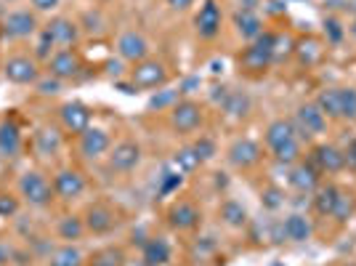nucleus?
Here are the masks:
<instances>
[{
	"mask_svg": "<svg viewBox=\"0 0 356 266\" xmlns=\"http://www.w3.org/2000/svg\"><path fill=\"white\" fill-rule=\"evenodd\" d=\"M274 38H277V32L274 30H264L252 43L245 45V48L237 54L239 72L248 75V77H264V75L274 67V61H271Z\"/></svg>",
	"mask_w": 356,
	"mask_h": 266,
	"instance_id": "nucleus-1",
	"label": "nucleus"
},
{
	"mask_svg": "<svg viewBox=\"0 0 356 266\" xmlns=\"http://www.w3.org/2000/svg\"><path fill=\"white\" fill-rule=\"evenodd\" d=\"M19 197L27 203L30 208H51V203L56 200V192H54V181L45 176L43 171H24L19 176Z\"/></svg>",
	"mask_w": 356,
	"mask_h": 266,
	"instance_id": "nucleus-2",
	"label": "nucleus"
},
{
	"mask_svg": "<svg viewBox=\"0 0 356 266\" xmlns=\"http://www.w3.org/2000/svg\"><path fill=\"white\" fill-rule=\"evenodd\" d=\"M128 80H131L136 88H138V93H141V91L165 88V86H168V80H170V72H168V64H165L163 59L149 56V59L138 61V64L131 67Z\"/></svg>",
	"mask_w": 356,
	"mask_h": 266,
	"instance_id": "nucleus-3",
	"label": "nucleus"
},
{
	"mask_svg": "<svg viewBox=\"0 0 356 266\" xmlns=\"http://www.w3.org/2000/svg\"><path fill=\"white\" fill-rule=\"evenodd\" d=\"M168 123L178 136H189V133H197L205 125V109L194 99H178V104L170 109Z\"/></svg>",
	"mask_w": 356,
	"mask_h": 266,
	"instance_id": "nucleus-4",
	"label": "nucleus"
},
{
	"mask_svg": "<svg viewBox=\"0 0 356 266\" xmlns=\"http://www.w3.org/2000/svg\"><path fill=\"white\" fill-rule=\"evenodd\" d=\"M40 75H43L40 61L32 54H14L3 61V77L14 86H35Z\"/></svg>",
	"mask_w": 356,
	"mask_h": 266,
	"instance_id": "nucleus-5",
	"label": "nucleus"
},
{
	"mask_svg": "<svg viewBox=\"0 0 356 266\" xmlns=\"http://www.w3.org/2000/svg\"><path fill=\"white\" fill-rule=\"evenodd\" d=\"M144 160V149L134 139H122L118 144H112L106 155V168L112 173H134L136 168Z\"/></svg>",
	"mask_w": 356,
	"mask_h": 266,
	"instance_id": "nucleus-6",
	"label": "nucleus"
},
{
	"mask_svg": "<svg viewBox=\"0 0 356 266\" xmlns=\"http://www.w3.org/2000/svg\"><path fill=\"white\" fill-rule=\"evenodd\" d=\"M83 70H86V59H83V54L74 51V48H56L54 56L45 61V72L59 77L61 83L77 80V77L83 75Z\"/></svg>",
	"mask_w": 356,
	"mask_h": 266,
	"instance_id": "nucleus-7",
	"label": "nucleus"
},
{
	"mask_svg": "<svg viewBox=\"0 0 356 266\" xmlns=\"http://www.w3.org/2000/svg\"><path fill=\"white\" fill-rule=\"evenodd\" d=\"M0 30H3V38H8V40H27V38H35L40 32V22H38L35 11L19 8L3 19Z\"/></svg>",
	"mask_w": 356,
	"mask_h": 266,
	"instance_id": "nucleus-8",
	"label": "nucleus"
},
{
	"mask_svg": "<svg viewBox=\"0 0 356 266\" xmlns=\"http://www.w3.org/2000/svg\"><path fill=\"white\" fill-rule=\"evenodd\" d=\"M226 160L232 168H237V171H250L255 165L264 160V147L255 141V139H248V136H242V139H234L229 149H226Z\"/></svg>",
	"mask_w": 356,
	"mask_h": 266,
	"instance_id": "nucleus-9",
	"label": "nucleus"
},
{
	"mask_svg": "<svg viewBox=\"0 0 356 266\" xmlns=\"http://www.w3.org/2000/svg\"><path fill=\"white\" fill-rule=\"evenodd\" d=\"M165 221L173 232H194L202 224V210L192 200H176L165 210Z\"/></svg>",
	"mask_w": 356,
	"mask_h": 266,
	"instance_id": "nucleus-10",
	"label": "nucleus"
},
{
	"mask_svg": "<svg viewBox=\"0 0 356 266\" xmlns=\"http://www.w3.org/2000/svg\"><path fill=\"white\" fill-rule=\"evenodd\" d=\"M306 160H309L322 176H332V173H341V171L348 168V165H346V152H343L341 147H335V144H327V141L314 144Z\"/></svg>",
	"mask_w": 356,
	"mask_h": 266,
	"instance_id": "nucleus-11",
	"label": "nucleus"
},
{
	"mask_svg": "<svg viewBox=\"0 0 356 266\" xmlns=\"http://www.w3.org/2000/svg\"><path fill=\"white\" fill-rule=\"evenodd\" d=\"M293 123H296L298 139L312 141V139H316V136H322V133L327 131V123H330V120L322 115V109H319L316 104L306 102V104H300V107L296 109V118H293Z\"/></svg>",
	"mask_w": 356,
	"mask_h": 266,
	"instance_id": "nucleus-12",
	"label": "nucleus"
},
{
	"mask_svg": "<svg viewBox=\"0 0 356 266\" xmlns=\"http://www.w3.org/2000/svg\"><path fill=\"white\" fill-rule=\"evenodd\" d=\"M59 123H61V131L70 133V136H80V133H86L90 128V123H93V112H90L88 104L77 102H64L59 107Z\"/></svg>",
	"mask_w": 356,
	"mask_h": 266,
	"instance_id": "nucleus-13",
	"label": "nucleus"
},
{
	"mask_svg": "<svg viewBox=\"0 0 356 266\" xmlns=\"http://www.w3.org/2000/svg\"><path fill=\"white\" fill-rule=\"evenodd\" d=\"M223 27V11L218 0H202L200 11L194 14V32L202 40H216Z\"/></svg>",
	"mask_w": 356,
	"mask_h": 266,
	"instance_id": "nucleus-14",
	"label": "nucleus"
},
{
	"mask_svg": "<svg viewBox=\"0 0 356 266\" xmlns=\"http://www.w3.org/2000/svg\"><path fill=\"white\" fill-rule=\"evenodd\" d=\"M118 210L106 203H90L83 213V224H86V232L88 235H109L115 226H118Z\"/></svg>",
	"mask_w": 356,
	"mask_h": 266,
	"instance_id": "nucleus-15",
	"label": "nucleus"
},
{
	"mask_svg": "<svg viewBox=\"0 0 356 266\" xmlns=\"http://www.w3.org/2000/svg\"><path fill=\"white\" fill-rule=\"evenodd\" d=\"M115 51L118 59L128 61V64H138V61L149 59V40L136 30H125L115 40Z\"/></svg>",
	"mask_w": 356,
	"mask_h": 266,
	"instance_id": "nucleus-16",
	"label": "nucleus"
},
{
	"mask_svg": "<svg viewBox=\"0 0 356 266\" xmlns=\"http://www.w3.org/2000/svg\"><path fill=\"white\" fill-rule=\"evenodd\" d=\"M77 147H80V155L86 160H99V157H106L109 149H112V136L104 128H96L90 125L86 133L77 136Z\"/></svg>",
	"mask_w": 356,
	"mask_h": 266,
	"instance_id": "nucleus-17",
	"label": "nucleus"
},
{
	"mask_svg": "<svg viewBox=\"0 0 356 266\" xmlns=\"http://www.w3.org/2000/svg\"><path fill=\"white\" fill-rule=\"evenodd\" d=\"M51 181H54L56 197L64 200V203H72V200H77L80 194L86 192V176L77 168H61V171L54 173Z\"/></svg>",
	"mask_w": 356,
	"mask_h": 266,
	"instance_id": "nucleus-18",
	"label": "nucleus"
},
{
	"mask_svg": "<svg viewBox=\"0 0 356 266\" xmlns=\"http://www.w3.org/2000/svg\"><path fill=\"white\" fill-rule=\"evenodd\" d=\"M56 48H74L80 43V24L70 16H54L48 24H43Z\"/></svg>",
	"mask_w": 356,
	"mask_h": 266,
	"instance_id": "nucleus-19",
	"label": "nucleus"
},
{
	"mask_svg": "<svg viewBox=\"0 0 356 266\" xmlns=\"http://www.w3.org/2000/svg\"><path fill=\"white\" fill-rule=\"evenodd\" d=\"M287 184H290L298 194H312L314 189L322 184V173H319L309 160H300V163L290 165Z\"/></svg>",
	"mask_w": 356,
	"mask_h": 266,
	"instance_id": "nucleus-20",
	"label": "nucleus"
},
{
	"mask_svg": "<svg viewBox=\"0 0 356 266\" xmlns=\"http://www.w3.org/2000/svg\"><path fill=\"white\" fill-rule=\"evenodd\" d=\"M341 187L335 184V181H322L316 189L312 192V208L316 216H322V219H330L332 216V210L338 205V200H341Z\"/></svg>",
	"mask_w": 356,
	"mask_h": 266,
	"instance_id": "nucleus-21",
	"label": "nucleus"
},
{
	"mask_svg": "<svg viewBox=\"0 0 356 266\" xmlns=\"http://www.w3.org/2000/svg\"><path fill=\"white\" fill-rule=\"evenodd\" d=\"M24 149V136L22 128L16 125L14 118H6L0 123V157H19Z\"/></svg>",
	"mask_w": 356,
	"mask_h": 266,
	"instance_id": "nucleus-22",
	"label": "nucleus"
},
{
	"mask_svg": "<svg viewBox=\"0 0 356 266\" xmlns=\"http://www.w3.org/2000/svg\"><path fill=\"white\" fill-rule=\"evenodd\" d=\"M141 258L147 261L149 266H168L173 261V248L168 242V237L154 235L147 237L144 245H141Z\"/></svg>",
	"mask_w": 356,
	"mask_h": 266,
	"instance_id": "nucleus-23",
	"label": "nucleus"
},
{
	"mask_svg": "<svg viewBox=\"0 0 356 266\" xmlns=\"http://www.w3.org/2000/svg\"><path fill=\"white\" fill-rule=\"evenodd\" d=\"M282 235L287 242H309L314 235V224L306 213H290L282 221Z\"/></svg>",
	"mask_w": 356,
	"mask_h": 266,
	"instance_id": "nucleus-24",
	"label": "nucleus"
},
{
	"mask_svg": "<svg viewBox=\"0 0 356 266\" xmlns=\"http://www.w3.org/2000/svg\"><path fill=\"white\" fill-rule=\"evenodd\" d=\"M293 139H298V131H296V123H293V118L271 120V123L266 125V133H264V141H266L268 149L282 147L284 141H293Z\"/></svg>",
	"mask_w": 356,
	"mask_h": 266,
	"instance_id": "nucleus-25",
	"label": "nucleus"
},
{
	"mask_svg": "<svg viewBox=\"0 0 356 266\" xmlns=\"http://www.w3.org/2000/svg\"><path fill=\"white\" fill-rule=\"evenodd\" d=\"M218 219H221L223 226H229V229H245L248 224H250V213H248V208L242 205L239 200L234 197H226L218 208Z\"/></svg>",
	"mask_w": 356,
	"mask_h": 266,
	"instance_id": "nucleus-26",
	"label": "nucleus"
},
{
	"mask_svg": "<svg viewBox=\"0 0 356 266\" xmlns=\"http://www.w3.org/2000/svg\"><path fill=\"white\" fill-rule=\"evenodd\" d=\"M61 141H64V136L56 125H40L32 136V147L38 155H56L61 149Z\"/></svg>",
	"mask_w": 356,
	"mask_h": 266,
	"instance_id": "nucleus-27",
	"label": "nucleus"
},
{
	"mask_svg": "<svg viewBox=\"0 0 356 266\" xmlns=\"http://www.w3.org/2000/svg\"><path fill=\"white\" fill-rule=\"evenodd\" d=\"M234 27H237L239 38L248 40V43H252L261 32L266 30V27H264V19L258 16V11H242V8H237V14H234Z\"/></svg>",
	"mask_w": 356,
	"mask_h": 266,
	"instance_id": "nucleus-28",
	"label": "nucleus"
},
{
	"mask_svg": "<svg viewBox=\"0 0 356 266\" xmlns=\"http://www.w3.org/2000/svg\"><path fill=\"white\" fill-rule=\"evenodd\" d=\"M221 112L232 120H245L252 112L250 93H245V91H229V96L221 104Z\"/></svg>",
	"mask_w": 356,
	"mask_h": 266,
	"instance_id": "nucleus-29",
	"label": "nucleus"
},
{
	"mask_svg": "<svg viewBox=\"0 0 356 266\" xmlns=\"http://www.w3.org/2000/svg\"><path fill=\"white\" fill-rule=\"evenodd\" d=\"M325 56V48H322V43L316 40V38H298L296 43V59L300 67H314V64H319V59Z\"/></svg>",
	"mask_w": 356,
	"mask_h": 266,
	"instance_id": "nucleus-30",
	"label": "nucleus"
},
{
	"mask_svg": "<svg viewBox=\"0 0 356 266\" xmlns=\"http://www.w3.org/2000/svg\"><path fill=\"white\" fill-rule=\"evenodd\" d=\"M170 165L176 168L181 176H192V173H197L200 168H202V160H200V155L192 149V144H186V147H178L176 152H173V157H170Z\"/></svg>",
	"mask_w": 356,
	"mask_h": 266,
	"instance_id": "nucleus-31",
	"label": "nucleus"
},
{
	"mask_svg": "<svg viewBox=\"0 0 356 266\" xmlns=\"http://www.w3.org/2000/svg\"><path fill=\"white\" fill-rule=\"evenodd\" d=\"M86 256L74 242H64L56 251H51L48 256V266H86Z\"/></svg>",
	"mask_w": 356,
	"mask_h": 266,
	"instance_id": "nucleus-32",
	"label": "nucleus"
},
{
	"mask_svg": "<svg viewBox=\"0 0 356 266\" xmlns=\"http://www.w3.org/2000/svg\"><path fill=\"white\" fill-rule=\"evenodd\" d=\"M314 104L322 109V115L327 120H341V88L338 86H330L316 93Z\"/></svg>",
	"mask_w": 356,
	"mask_h": 266,
	"instance_id": "nucleus-33",
	"label": "nucleus"
},
{
	"mask_svg": "<svg viewBox=\"0 0 356 266\" xmlns=\"http://www.w3.org/2000/svg\"><path fill=\"white\" fill-rule=\"evenodd\" d=\"M56 235L64 242H77L88 235L86 232V224H83V216H61L59 224H56Z\"/></svg>",
	"mask_w": 356,
	"mask_h": 266,
	"instance_id": "nucleus-34",
	"label": "nucleus"
},
{
	"mask_svg": "<svg viewBox=\"0 0 356 266\" xmlns=\"http://www.w3.org/2000/svg\"><path fill=\"white\" fill-rule=\"evenodd\" d=\"M296 43H298L296 35H290V32H277V38H274V51H271V61H274V64L290 61L296 56Z\"/></svg>",
	"mask_w": 356,
	"mask_h": 266,
	"instance_id": "nucleus-35",
	"label": "nucleus"
},
{
	"mask_svg": "<svg viewBox=\"0 0 356 266\" xmlns=\"http://www.w3.org/2000/svg\"><path fill=\"white\" fill-rule=\"evenodd\" d=\"M125 264V253L118 245H106V248H99L88 256L86 266H122Z\"/></svg>",
	"mask_w": 356,
	"mask_h": 266,
	"instance_id": "nucleus-36",
	"label": "nucleus"
},
{
	"mask_svg": "<svg viewBox=\"0 0 356 266\" xmlns=\"http://www.w3.org/2000/svg\"><path fill=\"white\" fill-rule=\"evenodd\" d=\"M271 155H274V160L284 168H290V165H296L303 160V147H300V139H293V141H284L282 147L271 149Z\"/></svg>",
	"mask_w": 356,
	"mask_h": 266,
	"instance_id": "nucleus-37",
	"label": "nucleus"
},
{
	"mask_svg": "<svg viewBox=\"0 0 356 266\" xmlns=\"http://www.w3.org/2000/svg\"><path fill=\"white\" fill-rule=\"evenodd\" d=\"M178 99H181V91L178 88H160L152 93V99H149V109L152 112H163V109H173L178 104Z\"/></svg>",
	"mask_w": 356,
	"mask_h": 266,
	"instance_id": "nucleus-38",
	"label": "nucleus"
},
{
	"mask_svg": "<svg viewBox=\"0 0 356 266\" xmlns=\"http://www.w3.org/2000/svg\"><path fill=\"white\" fill-rule=\"evenodd\" d=\"M287 203V194H284L282 187H277V184H268L261 189V205L266 208L268 213H277L280 208H284Z\"/></svg>",
	"mask_w": 356,
	"mask_h": 266,
	"instance_id": "nucleus-39",
	"label": "nucleus"
},
{
	"mask_svg": "<svg viewBox=\"0 0 356 266\" xmlns=\"http://www.w3.org/2000/svg\"><path fill=\"white\" fill-rule=\"evenodd\" d=\"M356 213V197L351 192H346L343 189L341 192V200H338V205H335V210H332V216L330 219H335V224H348L351 221V216Z\"/></svg>",
	"mask_w": 356,
	"mask_h": 266,
	"instance_id": "nucleus-40",
	"label": "nucleus"
},
{
	"mask_svg": "<svg viewBox=\"0 0 356 266\" xmlns=\"http://www.w3.org/2000/svg\"><path fill=\"white\" fill-rule=\"evenodd\" d=\"M54 51H56V43L51 40L48 30H45V27H40V32L35 35V51H32V56L40 61V64H45V61L54 56Z\"/></svg>",
	"mask_w": 356,
	"mask_h": 266,
	"instance_id": "nucleus-41",
	"label": "nucleus"
},
{
	"mask_svg": "<svg viewBox=\"0 0 356 266\" xmlns=\"http://www.w3.org/2000/svg\"><path fill=\"white\" fill-rule=\"evenodd\" d=\"M341 120L356 123V86H341Z\"/></svg>",
	"mask_w": 356,
	"mask_h": 266,
	"instance_id": "nucleus-42",
	"label": "nucleus"
},
{
	"mask_svg": "<svg viewBox=\"0 0 356 266\" xmlns=\"http://www.w3.org/2000/svg\"><path fill=\"white\" fill-rule=\"evenodd\" d=\"M322 27H325V38L330 45H341L346 40V27H343V22L338 16H325V22H322Z\"/></svg>",
	"mask_w": 356,
	"mask_h": 266,
	"instance_id": "nucleus-43",
	"label": "nucleus"
},
{
	"mask_svg": "<svg viewBox=\"0 0 356 266\" xmlns=\"http://www.w3.org/2000/svg\"><path fill=\"white\" fill-rule=\"evenodd\" d=\"M184 178H186V176H181L173 165H168V168L163 171V176H160V194H163V197L173 194L178 187L184 184Z\"/></svg>",
	"mask_w": 356,
	"mask_h": 266,
	"instance_id": "nucleus-44",
	"label": "nucleus"
},
{
	"mask_svg": "<svg viewBox=\"0 0 356 266\" xmlns=\"http://www.w3.org/2000/svg\"><path fill=\"white\" fill-rule=\"evenodd\" d=\"M192 149L200 155V160H202V163H210V160L218 155V144H216V139H210V136H200V139H194Z\"/></svg>",
	"mask_w": 356,
	"mask_h": 266,
	"instance_id": "nucleus-45",
	"label": "nucleus"
},
{
	"mask_svg": "<svg viewBox=\"0 0 356 266\" xmlns=\"http://www.w3.org/2000/svg\"><path fill=\"white\" fill-rule=\"evenodd\" d=\"M61 88H64V83L48 72L40 75L38 83H35V93H40V96H56V93H61Z\"/></svg>",
	"mask_w": 356,
	"mask_h": 266,
	"instance_id": "nucleus-46",
	"label": "nucleus"
},
{
	"mask_svg": "<svg viewBox=\"0 0 356 266\" xmlns=\"http://www.w3.org/2000/svg\"><path fill=\"white\" fill-rule=\"evenodd\" d=\"M19 208H22V200L14 192L0 189V219H14L19 213Z\"/></svg>",
	"mask_w": 356,
	"mask_h": 266,
	"instance_id": "nucleus-47",
	"label": "nucleus"
},
{
	"mask_svg": "<svg viewBox=\"0 0 356 266\" xmlns=\"http://www.w3.org/2000/svg\"><path fill=\"white\" fill-rule=\"evenodd\" d=\"M30 3H32V11H35V14H51V11L59 8L61 0H30Z\"/></svg>",
	"mask_w": 356,
	"mask_h": 266,
	"instance_id": "nucleus-48",
	"label": "nucleus"
},
{
	"mask_svg": "<svg viewBox=\"0 0 356 266\" xmlns=\"http://www.w3.org/2000/svg\"><path fill=\"white\" fill-rule=\"evenodd\" d=\"M14 258H16V248L11 245V242L0 240V266H8Z\"/></svg>",
	"mask_w": 356,
	"mask_h": 266,
	"instance_id": "nucleus-49",
	"label": "nucleus"
},
{
	"mask_svg": "<svg viewBox=\"0 0 356 266\" xmlns=\"http://www.w3.org/2000/svg\"><path fill=\"white\" fill-rule=\"evenodd\" d=\"M229 91L232 88H226V86H213V88H210V102L216 104V107H221L223 99L229 96Z\"/></svg>",
	"mask_w": 356,
	"mask_h": 266,
	"instance_id": "nucleus-50",
	"label": "nucleus"
},
{
	"mask_svg": "<svg viewBox=\"0 0 356 266\" xmlns=\"http://www.w3.org/2000/svg\"><path fill=\"white\" fill-rule=\"evenodd\" d=\"M343 152H346V165L356 168V139H351V141H348V147L343 149Z\"/></svg>",
	"mask_w": 356,
	"mask_h": 266,
	"instance_id": "nucleus-51",
	"label": "nucleus"
},
{
	"mask_svg": "<svg viewBox=\"0 0 356 266\" xmlns=\"http://www.w3.org/2000/svg\"><path fill=\"white\" fill-rule=\"evenodd\" d=\"M165 3H168L173 11H189L194 6V0H165Z\"/></svg>",
	"mask_w": 356,
	"mask_h": 266,
	"instance_id": "nucleus-52",
	"label": "nucleus"
},
{
	"mask_svg": "<svg viewBox=\"0 0 356 266\" xmlns=\"http://www.w3.org/2000/svg\"><path fill=\"white\" fill-rule=\"evenodd\" d=\"M115 88H120L122 93H128V96H134V93H138V88H136L134 83L128 80V83H122V80H115Z\"/></svg>",
	"mask_w": 356,
	"mask_h": 266,
	"instance_id": "nucleus-53",
	"label": "nucleus"
},
{
	"mask_svg": "<svg viewBox=\"0 0 356 266\" xmlns=\"http://www.w3.org/2000/svg\"><path fill=\"white\" fill-rule=\"evenodd\" d=\"M122 266H149V264L141 258V253H138V256H125V264Z\"/></svg>",
	"mask_w": 356,
	"mask_h": 266,
	"instance_id": "nucleus-54",
	"label": "nucleus"
},
{
	"mask_svg": "<svg viewBox=\"0 0 356 266\" xmlns=\"http://www.w3.org/2000/svg\"><path fill=\"white\" fill-rule=\"evenodd\" d=\"M348 32H351V35L356 38V22H351V27H348Z\"/></svg>",
	"mask_w": 356,
	"mask_h": 266,
	"instance_id": "nucleus-55",
	"label": "nucleus"
},
{
	"mask_svg": "<svg viewBox=\"0 0 356 266\" xmlns=\"http://www.w3.org/2000/svg\"><path fill=\"white\" fill-rule=\"evenodd\" d=\"M335 266H356V261H343V264H335Z\"/></svg>",
	"mask_w": 356,
	"mask_h": 266,
	"instance_id": "nucleus-56",
	"label": "nucleus"
},
{
	"mask_svg": "<svg viewBox=\"0 0 356 266\" xmlns=\"http://www.w3.org/2000/svg\"><path fill=\"white\" fill-rule=\"evenodd\" d=\"M96 3H106V0H96Z\"/></svg>",
	"mask_w": 356,
	"mask_h": 266,
	"instance_id": "nucleus-57",
	"label": "nucleus"
},
{
	"mask_svg": "<svg viewBox=\"0 0 356 266\" xmlns=\"http://www.w3.org/2000/svg\"><path fill=\"white\" fill-rule=\"evenodd\" d=\"M0 40H3V30H0Z\"/></svg>",
	"mask_w": 356,
	"mask_h": 266,
	"instance_id": "nucleus-58",
	"label": "nucleus"
}]
</instances>
